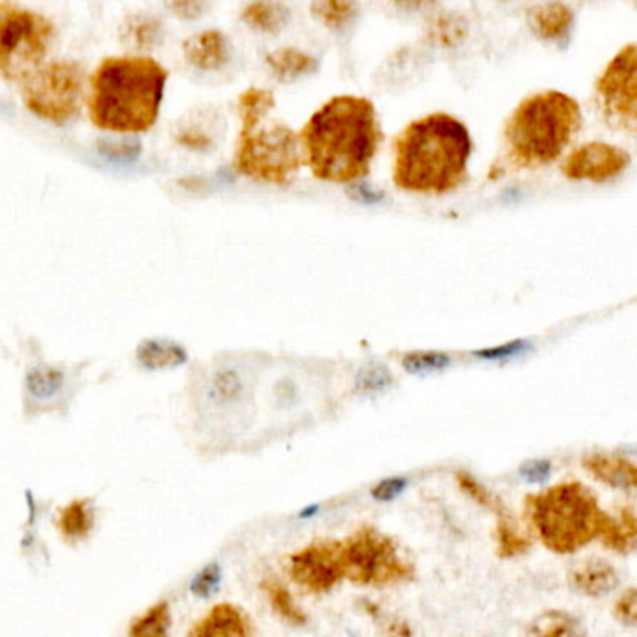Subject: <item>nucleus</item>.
I'll return each instance as SVG.
<instances>
[{
    "mask_svg": "<svg viewBox=\"0 0 637 637\" xmlns=\"http://www.w3.org/2000/svg\"><path fill=\"white\" fill-rule=\"evenodd\" d=\"M313 19L332 32H343L353 27L360 15L358 0H312Z\"/></svg>",
    "mask_w": 637,
    "mask_h": 637,
    "instance_id": "22",
    "label": "nucleus"
},
{
    "mask_svg": "<svg viewBox=\"0 0 637 637\" xmlns=\"http://www.w3.org/2000/svg\"><path fill=\"white\" fill-rule=\"evenodd\" d=\"M394 151L399 189L446 194L466 181L472 138L457 118L434 112L408 123L395 138Z\"/></svg>",
    "mask_w": 637,
    "mask_h": 637,
    "instance_id": "3",
    "label": "nucleus"
},
{
    "mask_svg": "<svg viewBox=\"0 0 637 637\" xmlns=\"http://www.w3.org/2000/svg\"><path fill=\"white\" fill-rule=\"evenodd\" d=\"M185 358L174 345H168L163 341H144L138 347V360L146 367L176 366Z\"/></svg>",
    "mask_w": 637,
    "mask_h": 637,
    "instance_id": "30",
    "label": "nucleus"
},
{
    "mask_svg": "<svg viewBox=\"0 0 637 637\" xmlns=\"http://www.w3.org/2000/svg\"><path fill=\"white\" fill-rule=\"evenodd\" d=\"M241 21L254 32L280 34L291 21V10L282 0H254L244 8Z\"/></svg>",
    "mask_w": 637,
    "mask_h": 637,
    "instance_id": "17",
    "label": "nucleus"
},
{
    "mask_svg": "<svg viewBox=\"0 0 637 637\" xmlns=\"http://www.w3.org/2000/svg\"><path fill=\"white\" fill-rule=\"evenodd\" d=\"M606 548L617 554H632L637 550V515L632 509H621L619 515L606 518L600 533Z\"/></svg>",
    "mask_w": 637,
    "mask_h": 637,
    "instance_id": "21",
    "label": "nucleus"
},
{
    "mask_svg": "<svg viewBox=\"0 0 637 637\" xmlns=\"http://www.w3.org/2000/svg\"><path fill=\"white\" fill-rule=\"evenodd\" d=\"M122 38L136 49H153L164 40L163 23L151 15H133L123 25Z\"/></svg>",
    "mask_w": 637,
    "mask_h": 637,
    "instance_id": "26",
    "label": "nucleus"
},
{
    "mask_svg": "<svg viewBox=\"0 0 637 637\" xmlns=\"http://www.w3.org/2000/svg\"><path fill=\"white\" fill-rule=\"evenodd\" d=\"M170 628H172L170 604L163 600L151 606L150 610L142 613L131 623L129 637H170Z\"/></svg>",
    "mask_w": 637,
    "mask_h": 637,
    "instance_id": "28",
    "label": "nucleus"
},
{
    "mask_svg": "<svg viewBox=\"0 0 637 637\" xmlns=\"http://www.w3.org/2000/svg\"><path fill=\"white\" fill-rule=\"evenodd\" d=\"M56 32L53 23L25 6L0 0V77L21 84L45 64Z\"/></svg>",
    "mask_w": 637,
    "mask_h": 637,
    "instance_id": "7",
    "label": "nucleus"
},
{
    "mask_svg": "<svg viewBox=\"0 0 637 637\" xmlns=\"http://www.w3.org/2000/svg\"><path fill=\"white\" fill-rule=\"evenodd\" d=\"M21 97L32 114L62 125L79 114L82 99H86L84 71L68 60L47 62L21 82Z\"/></svg>",
    "mask_w": 637,
    "mask_h": 637,
    "instance_id": "9",
    "label": "nucleus"
},
{
    "mask_svg": "<svg viewBox=\"0 0 637 637\" xmlns=\"http://www.w3.org/2000/svg\"><path fill=\"white\" fill-rule=\"evenodd\" d=\"M343 543L345 578L356 585L388 587L410 582L416 576L414 561L390 535L364 526Z\"/></svg>",
    "mask_w": 637,
    "mask_h": 637,
    "instance_id": "8",
    "label": "nucleus"
},
{
    "mask_svg": "<svg viewBox=\"0 0 637 637\" xmlns=\"http://www.w3.org/2000/svg\"><path fill=\"white\" fill-rule=\"evenodd\" d=\"M343 543L341 541H315L289 557L291 580L312 595L330 593L343 578Z\"/></svg>",
    "mask_w": 637,
    "mask_h": 637,
    "instance_id": "11",
    "label": "nucleus"
},
{
    "mask_svg": "<svg viewBox=\"0 0 637 637\" xmlns=\"http://www.w3.org/2000/svg\"><path fill=\"white\" fill-rule=\"evenodd\" d=\"M615 617L621 624L637 626V589H628L615 604Z\"/></svg>",
    "mask_w": 637,
    "mask_h": 637,
    "instance_id": "34",
    "label": "nucleus"
},
{
    "mask_svg": "<svg viewBox=\"0 0 637 637\" xmlns=\"http://www.w3.org/2000/svg\"><path fill=\"white\" fill-rule=\"evenodd\" d=\"M299 138L304 163L313 176L330 183H353L369 174L382 131L369 99L338 95L313 114Z\"/></svg>",
    "mask_w": 637,
    "mask_h": 637,
    "instance_id": "1",
    "label": "nucleus"
},
{
    "mask_svg": "<svg viewBox=\"0 0 637 637\" xmlns=\"http://www.w3.org/2000/svg\"><path fill=\"white\" fill-rule=\"evenodd\" d=\"M366 608L367 613L373 615L377 619V623L380 624L382 637H414L412 626L403 617L384 615V613H380L377 606H371L369 602H366Z\"/></svg>",
    "mask_w": 637,
    "mask_h": 637,
    "instance_id": "32",
    "label": "nucleus"
},
{
    "mask_svg": "<svg viewBox=\"0 0 637 637\" xmlns=\"http://www.w3.org/2000/svg\"><path fill=\"white\" fill-rule=\"evenodd\" d=\"M498 556L509 557L520 556L524 552H528L529 539H526L518 529L515 522L511 520V516L507 515V511H503L498 515Z\"/></svg>",
    "mask_w": 637,
    "mask_h": 637,
    "instance_id": "29",
    "label": "nucleus"
},
{
    "mask_svg": "<svg viewBox=\"0 0 637 637\" xmlns=\"http://www.w3.org/2000/svg\"><path fill=\"white\" fill-rule=\"evenodd\" d=\"M597 95L608 122L637 131V43L613 56L598 77Z\"/></svg>",
    "mask_w": 637,
    "mask_h": 637,
    "instance_id": "10",
    "label": "nucleus"
},
{
    "mask_svg": "<svg viewBox=\"0 0 637 637\" xmlns=\"http://www.w3.org/2000/svg\"><path fill=\"white\" fill-rule=\"evenodd\" d=\"M272 75L282 82L297 81L319 69V60L295 47H282L265 58Z\"/></svg>",
    "mask_w": 637,
    "mask_h": 637,
    "instance_id": "20",
    "label": "nucleus"
},
{
    "mask_svg": "<svg viewBox=\"0 0 637 637\" xmlns=\"http://www.w3.org/2000/svg\"><path fill=\"white\" fill-rule=\"evenodd\" d=\"M468 36V19L455 12H436L425 27V41L438 49H455L468 40Z\"/></svg>",
    "mask_w": 637,
    "mask_h": 637,
    "instance_id": "18",
    "label": "nucleus"
},
{
    "mask_svg": "<svg viewBox=\"0 0 637 637\" xmlns=\"http://www.w3.org/2000/svg\"><path fill=\"white\" fill-rule=\"evenodd\" d=\"M392 4L403 14H425L436 8L438 0H392Z\"/></svg>",
    "mask_w": 637,
    "mask_h": 637,
    "instance_id": "37",
    "label": "nucleus"
},
{
    "mask_svg": "<svg viewBox=\"0 0 637 637\" xmlns=\"http://www.w3.org/2000/svg\"><path fill=\"white\" fill-rule=\"evenodd\" d=\"M220 583H222V569L217 563H211L192 578L190 593L198 598H211L220 589Z\"/></svg>",
    "mask_w": 637,
    "mask_h": 637,
    "instance_id": "31",
    "label": "nucleus"
},
{
    "mask_svg": "<svg viewBox=\"0 0 637 637\" xmlns=\"http://www.w3.org/2000/svg\"><path fill=\"white\" fill-rule=\"evenodd\" d=\"M168 71L150 56H109L88 81L86 105L95 127L146 133L157 122Z\"/></svg>",
    "mask_w": 637,
    "mask_h": 637,
    "instance_id": "2",
    "label": "nucleus"
},
{
    "mask_svg": "<svg viewBox=\"0 0 637 637\" xmlns=\"http://www.w3.org/2000/svg\"><path fill=\"white\" fill-rule=\"evenodd\" d=\"M448 358L444 354H412L405 360V367L414 371V373H421V371H429V369H438V367L448 366Z\"/></svg>",
    "mask_w": 637,
    "mask_h": 637,
    "instance_id": "35",
    "label": "nucleus"
},
{
    "mask_svg": "<svg viewBox=\"0 0 637 637\" xmlns=\"http://www.w3.org/2000/svg\"><path fill=\"white\" fill-rule=\"evenodd\" d=\"M263 593L269 598L272 610L276 611L285 623L291 626H306L308 624V615L295 602L293 595L289 593V589L278 578H265L261 583Z\"/></svg>",
    "mask_w": 637,
    "mask_h": 637,
    "instance_id": "24",
    "label": "nucleus"
},
{
    "mask_svg": "<svg viewBox=\"0 0 637 637\" xmlns=\"http://www.w3.org/2000/svg\"><path fill=\"white\" fill-rule=\"evenodd\" d=\"M58 528L68 539H84L94 528V509L90 502L77 500L66 505L58 515Z\"/></svg>",
    "mask_w": 637,
    "mask_h": 637,
    "instance_id": "27",
    "label": "nucleus"
},
{
    "mask_svg": "<svg viewBox=\"0 0 637 637\" xmlns=\"http://www.w3.org/2000/svg\"><path fill=\"white\" fill-rule=\"evenodd\" d=\"M630 163V155L621 148H615L604 142H591L572 151L563 164V174L570 179L587 181H608L619 176Z\"/></svg>",
    "mask_w": 637,
    "mask_h": 637,
    "instance_id": "12",
    "label": "nucleus"
},
{
    "mask_svg": "<svg viewBox=\"0 0 637 637\" xmlns=\"http://www.w3.org/2000/svg\"><path fill=\"white\" fill-rule=\"evenodd\" d=\"M580 125L582 112L570 95L556 90L531 95L516 107L505 127L509 157L522 168L552 163Z\"/></svg>",
    "mask_w": 637,
    "mask_h": 637,
    "instance_id": "5",
    "label": "nucleus"
},
{
    "mask_svg": "<svg viewBox=\"0 0 637 637\" xmlns=\"http://www.w3.org/2000/svg\"><path fill=\"white\" fill-rule=\"evenodd\" d=\"M531 32L544 41H563L574 25V14L565 2L550 0L533 6L528 12Z\"/></svg>",
    "mask_w": 637,
    "mask_h": 637,
    "instance_id": "16",
    "label": "nucleus"
},
{
    "mask_svg": "<svg viewBox=\"0 0 637 637\" xmlns=\"http://www.w3.org/2000/svg\"><path fill=\"white\" fill-rule=\"evenodd\" d=\"M27 392L36 401H51L62 394L66 386V375L53 366H32L27 371Z\"/></svg>",
    "mask_w": 637,
    "mask_h": 637,
    "instance_id": "25",
    "label": "nucleus"
},
{
    "mask_svg": "<svg viewBox=\"0 0 637 637\" xmlns=\"http://www.w3.org/2000/svg\"><path fill=\"white\" fill-rule=\"evenodd\" d=\"M347 634H349V637H358V636H356V634H354V632H351V630H349V632H347Z\"/></svg>",
    "mask_w": 637,
    "mask_h": 637,
    "instance_id": "40",
    "label": "nucleus"
},
{
    "mask_svg": "<svg viewBox=\"0 0 637 637\" xmlns=\"http://www.w3.org/2000/svg\"><path fill=\"white\" fill-rule=\"evenodd\" d=\"M619 572L608 559L587 557L569 572L570 587L583 597H604L619 587Z\"/></svg>",
    "mask_w": 637,
    "mask_h": 637,
    "instance_id": "13",
    "label": "nucleus"
},
{
    "mask_svg": "<svg viewBox=\"0 0 637 637\" xmlns=\"http://www.w3.org/2000/svg\"><path fill=\"white\" fill-rule=\"evenodd\" d=\"M636 4H637V0H636Z\"/></svg>",
    "mask_w": 637,
    "mask_h": 637,
    "instance_id": "41",
    "label": "nucleus"
},
{
    "mask_svg": "<svg viewBox=\"0 0 637 637\" xmlns=\"http://www.w3.org/2000/svg\"><path fill=\"white\" fill-rule=\"evenodd\" d=\"M585 468L598 481L621 490H637V464L613 455H591L585 459Z\"/></svg>",
    "mask_w": 637,
    "mask_h": 637,
    "instance_id": "19",
    "label": "nucleus"
},
{
    "mask_svg": "<svg viewBox=\"0 0 637 637\" xmlns=\"http://www.w3.org/2000/svg\"><path fill=\"white\" fill-rule=\"evenodd\" d=\"M528 637H587V634L574 615L567 611L550 610L531 621Z\"/></svg>",
    "mask_w": 637,
    "mask_h": 637,
    "instance_id": "23",
    "label": "nucleus"
},
{
    "mask_svg": "<svg viewBox=\"0 0 637 637\" xmlns=\"http://www.w3.org/2000/svg\"><path fill=\"white\" fill-rule=\"evenodd\" d=\"M522 475L531 483H543L550 475V464L543 461L529 462L522 468Z\"/></svg>",
    "mask_w": 637,
    "mask_h": 637,
    "instance_id": "38",
    "label": "nucleus"
},
{
    "mask_svg": "<svg viewBox=\"0 0 637 637\" xmlns=\"http://www.w3.org/2000/svg\"><path fill=\"white\" fill-rule=\"evenodd\" d=\"M164 6L179 19L194 21L209 10V0H164Z\"/></svg>",
    "mask_w": 637,
    "mask_h": 637,
    "instance_id": "33",
    "label": "nucleus"
},
{
    "mask_svg": "<svg viewBox=\"0 0 637 637\" xmlns=\"http://www.w3.org/2000/svg\"><path fill=\"white\" fill-rule=\"evenodd\" d=\"M522 347H526V343L516 341V343H511V345H505V347H500V349H494V351L479 353V356H483V358H500V356H509V354L518 353V351H522Z\"/></svg>",
    "mask_w": 637,
    "mask_h": 637,
    "instance_id": "39",
    "label": "nucleus"
},
{
    "mask_svg": "<svg viewBox=\"0 0 637 637\" xmlns=\"http://www.w3.org/2000/svg\"><path fill=\"white\" fill-rule=\"evenodd\" d=\"M183 55L200 71H218L231 60V41L220 30H204L183 43Z\"/></svg>",
    "mask_w": 637,
    "mask_h": 637,
    "instance_id": "14",
    "label": "nucleus"
},
{
    "mask_svg": "<svg viewBox=\"0 0 637 637\" xmlns=\"http://www.w3.org/2000/svg\"><path fill=\"white\" fill-rule=\"evenodd\" d=\"M528 509L544 546L556 554H574L595 541L608 518L595 494L576 481L529 496Z\"/></svg>",
    "mask_w": 637,
    "mask_h": 637,
    "instance_id": "6",
    "label": "nucleus"
},
{
    "mask_svg": "<svg viewBox=\"0 0 637 637\" xmlns=\"http://www.w3.org/2000/svg\"><path fill=\"white\" fill-rule=\"evenodd\" d=\"M241 135L235 164L241 174L267 183H289L302 164V146L295 131L272 120L274 95L248 88L237 103Z\"/></svg>",
    "mask_w": 637,
    "mask_h": 637,
    "instance_id": "4",
    "label": "nucleus"
},
{
    "mask_svg": "<svg viewBox=\"0 0 637 637\" xmlns=\"http://www.w3.org/2000/svg\"><path fill=\"white\" fill-rule=\"evenodd\" d=\"M405 487H407L405 479H399V477L386 479L380 483L379 487L373 488V498L379 502H392L405 490Z\"/></svg>",
    "mask_w": 637,
    "mask_h": 637,
    "instance_id": "36",
    "label": "nucleus"
},
{
    "mask_svg": "<svg viewBox=\"0 0 637 637\" xmlns=\"http://www.w3.org/2000/svg\"><path fill=\"white\" fill-rule=\"evenodd\" d=\"M189 637H254V628L241 608L218 604L192 626Z\"/></svg>",
    "mask_w": 637,
    "mask_h": 637,
    "instance_id": "15",
    "label": "nucleus"
}]
</instances>
